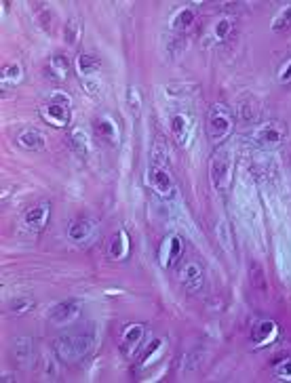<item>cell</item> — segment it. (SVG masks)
Here are the masks:
<instances>
[{"instance_id": "1", "label": "cell", "mask_w": 291, "mask_h": 383, "mask_svg": "<svg viewBox=\"0 0 291 383\" xmlns=\"http://www.w3.org/2000/svg\"><path fill=\"white\" fill-rule=\"evenodd\" d=\"M95 346V331L87 327H78L74 331H68L55 339V354L59 360L74 365L85 360Z\"/></svg>"}, {"instance_id": "2", "label": "cell", "mask_w": 291, "mask_h": 383, "mask_svg": "<svg viewBox=\"0 0 291 383\" xmlns=\"http://www.w3.org/2000/svg\"><path fill=\"white\" fill-rule=\"evenodd\" d=\"M234 130V118L230 114V110L222 104H215L209 114H207V121H205V133H207V139L220 147Z\"/></svg>"}, {"instance_id": "3", "label": "cell", "mask_w": 291, "mask_h": 383, "mask_svg": "<svg viewBox=\"0 0 291 383\" xmlns=\"http://www.w3.org/2000/svg\"><path fill=\"white\" fill-rule=\"evenodd\" d=\"M70 108H72L70 95L64 93V91H55V93L49 97V102L38 110V114H40V118H42L49 127L66 128L70 125V116H72Z\"/></svg>"}, {"instance_id": "4", "label": "cell", "mask_w": 291, "mask_h": 383, "mask_svg": "<svg viewBox=\"0 0 291 383\" xmlns=\"http://www.w3.org/2000/svg\"><path fill=\"white\" fill-rule=\"evenodd\" d=\"M232 169H234L232 150H230V147H222V145L215 147L213 158H211V169H209V175H211V181H213L215 190L224 192V190L230 188Z\"/></svg>"}, {"instance_id": "5", "label": "cell", "mask_w": 291, "mask_h": 383, "mask_svg": "<svg viewBox=\"0 0 291 383\" xmlns=\"http://www.w3.org/2000/svg\"><path fill=\"white\" fill-rule=\"evenodd\" d=\"M281 335V327L279 322L271 320V318H264V320H258L254 327H251V333H249V339L254 344L256 350H262V348H268L273 346Z\"/></svg>"}, {"instance_id": "6", "label": "cell", "mask_w": 291, "mask_h": 383, "mask_svg": "<svg viewBox=\"0 0 291 383\" xmlns=\"http://www.w3.org/2000/svg\"><path fill=\"white\" fill-rule=\"evenodd\" d=\"M78 318H81V301L78 299H66V301L57 303L49 314V322L57 329L70 327Z\"/></svg>"}, {"instance_id": "7", "label": "cell", "mask_w": 291, "mask_h": 383, "mask_svg": "<svg viewBox=\"0 0 291 383\" xmlns=\"http://www.w3.org/2000/svg\"><path fill=\"white\" fill-rule=\"evenodd\" d=\"M144 337H146L144 324H140V322L127 324V327L123 329L121 344H119L121 354H123L125 358H133V356L140 352V348H142V344H144Z\"/></svg>"}, {"instance_id": "8", "label": "cell", "mask_w": 291, "mask_h": 383, "mask_svg": "<svg viewBox=\"0 0 291 383\" xmlns=\"http://www.w3.org/2000/svg\"><path fill=\"white\" fill-rule=\"evenodd\" d=\"M182 255H184V238L177 234H169L158 247V263L165 269H171Z\"/></svg>"}, {"instance_id": "9", "label": "cell", "mask_w": 291, "mask_h": 383, "mask_svg": "<svg viewBox=\"0 0 291 383\" xmlns=\"http://www.w3.org/2000/svg\"><path fill=\"white\" fill-rule=\"evenodd\" d=\"M285 139V127L281 123H266L256 130L254 141L264 147V150H275L283 143Z\"/></svg>"}, {"instance_id": "10", "label": "cell", "mask_w": 291, "mask_h": 383, "mask_svg": "<svg viewBox=\"0 0 291 383\" xmlns=\"http://www.w3.org/2000/svg\"><path fill=\"white\" fill-rule=\"evenodd\" d=\"M68 241L74 245H87L89 241H93L97 236V224L93 219H76L68 226Z\"/></svg>"}, {"instance_id": "11", "label": "cell", "mask_w": 291, "mask_h": 383, "mask_svg": "<svg viewBox=\"0 0 291 383\" xmlns=\"http://www.w3.org/2000/svg\"><path fill=\"white\" fill-rule=\"evenodd\" d=\"M150 186L160 198H173L175 196V181L169 175V171L162 166L150 169Z\"/></svg>"}, {"instance_id": "12", "label": "cell", "mask_w": 291, "mask_h": 383, "mask_svg": "<svg viewBox=\"0 0 291 383\" xmlns=\"http://www.w3.org/2000/svg\"><path fill=\"white\" fill-rule=\"evenodd\" d=\"M49 217H51V202L42 200L23 213V224L34 232H42L49 224Z\"/></svg>"}, {"instance_id": "13", "label": "cell", "mask_w": 291, "mask_h": 383, "mask_svg": "<svg viewBox=\"0 0 291 383\" xmlns=\"http://www.w3.org/2000/svg\"><path fill=\"white\" fill-rule=\"evenodd\" d=\"M234 34V19L232 17H220L211 23L209 34H207V44L215 47V44H224L232 38Z\"/></svg>"}, {"instance_id": "14", "label": "cell", "mask_w": 291, "mask_h": 383, "mask_svg": "<svg viewBox=\"0 0 291 383\" xmlns=\"http://www.w3.org/2000/svg\"><path fill=\"white\" fill-rule=\"evenodd\" d=\"M74 70L83 83H89V78H95L102 70V59L93 53H81L74 59Z\"/></svg>"}, {"instance_id": "15", "label": "cell", "mask_w": 291, "mask_h": 383, "mask_svg": "<svg viewBox=\"0 0 291 383\" xmlns=\"http://www.w3.org/2000/svg\"><path fill=\"white\" fill-rule=\"evenodd\" d=\"M179 280L186 286V291L190 293H198L203 282H205V272L201 267V263L196 261H188L182 269H179Z\"/></svg>"}, {"instance_id": "16", "label": "cell", "mask_w": 291, "mask_h": 383, "mask_svg": "<svg viewBox=\"0 0 291 383\" xmlns=\"http://www.w3.org/2000/svg\"><path fill=\"white\" fill-rule=\"evenodd\" d=\"M129 255H131V236L127 230H117V234L108 245V257L112 261H125L129 259Z\"/></svg>"}, {"instance_id": "17", "label": "cell", "mask_w": 291, "mask_h": 383, "mask_svg": "<svg viewBox=\"0 0 291 383\" xmlns=\"http://www.w3.org/2000/svg\"><path fill=\"white\" fill-rule=\"evenodd\" d=\"M44 70H47V74H49V78H53V80H66L68 74H70V70H72V61H70L68 55L55 53V55L49 57Z\"/></svg>"}, {"instance_id": "18", "label": "cell", "mask_w": 291, "mask_h": 383, "mask_svg": "<svg viewBox=\"0 0 291 383\" xmlns=\"http://www.w3.org/2000/svg\"><path fill=\"white\" fill-rule=\"evenodd\" d=\"M95 130L102 139L110 141L112 145H119L121 141V128L117 125V121L110 116V114H104L95 121Z\"/></svg>"}, {"instance_id": "19", "label": "cell", "mask_w": 291, "mask_h": 383, "mask_svg": "<svg viewBox=\"0 0 291 383\" xmlns=\"http://www.w3.org/2000/svg\"><path fill=\"white\" fill-rule=\"evenodd\" d=\"M68 143L72 147V152L81 158H87L91 154V139L87 135V130L81 127H74L68 133Z\"/></svg>"}, {"instance_id": "20", "label": "cell", "mask_w": 291, "mask_h": 383, "mask_svg": "<svg viewBox=\"0 0 291 383\" xmlns=\"http://www.w3.org/2000/svg\"><path fill=\"white\" fill-rule=\"evenodd\" d=\"M171 133H173V137H175V141H177L179 145H186V143H188L190 133H192V123H190L188 114L177 112V114L171 116Z\"/></svg>"}, {"instance_id": "21", "label": "cell", "mask_w": 291, "mask_h": 383, "mask_svg": "<svg viewBox=\"0 0 291 383\" xmlns=\"http://www.w3.org/2000/svg\"><path fill=\"white\" fill-rule=\"evenodd\" d=\"M194 21H196V11L192 6H182L171 17V30L173 32H186V30L192 28Z\"/></svg>"}, {"instance_id": "22", "label": "cell", "mask_w": 291, "mask_h": 383, "mask_svg": "<svg viewBox=\"0 0 291 383\" xmlns=\"http://www.w3.org/2000/svg\"><path fill=\"white\" fill-rule=\"evenodd\" d=\"M17 145L28 150V152H38L44 147V135L36 128H25L23 133H19L17 137Z\"/></svg>"}, {"instance_id": "23", "label": "cell", "mask_w": 291, "mask_h": 383, "mask_svg": "<svg viewBox=\"0 0 291 383\" xmlns=\"http://www.w3.org/2000/svg\"><path fill=\"white\" fill-rule=\"evenodd\" d=\"M23 80V68L13 61V63H6L2 68V89H8V87H15Z\"/></svg>"}, {"instance_id": "24", "label": "cell", "mask_w": 291, "mask_h": 383, "mask_svg": "<svg viewBox=\"0 0 291 383\" xmlns=\"http://www.w3.org/2000/svg\"><path fill=\"white\" fill-rule=\"evenodd\" d=\"M162 350H165V339H154V341L146 348L142 358H140V369H148L152 363H156L158 356L162 354Z\"/></svg>"}, {"instance_id": "25", "label": "cell", "mask_w": 291, "mask_h": 383, "mask_svg": "<svg viewBox=\"0 0 291 383\" xmlns=\"http://www.w3.org/2000/svg\"><path fill=\"white\" fill-rule=\"evenodd\" d=\"M249 282H251V286H254L256 291H260V293H266V288H268V284H266V272H264V267H262L258 261H251V263H249Z\"/></svg>"}, {"instance_id": "26", "label": "cell", "mask_w": 291, "mask_h": 383, "mask_svg": "<svg viewBox=\"0 0 291 383\" xmlns=\"http://www.w3.org/2000/svg\"><path fill=\"white\" fill-rule=\"evenodd\" d=\"M15 358L21 365H30V360H32V339L30 337H19L15 341Z\"/></svg>"}, {"instance_id": "27", "label": "cell", "mask_w": 291, "mask_h": 383, "mask_svg": "<svg viewBox=\"0 0 291 383\" xmlns=\"http://www.w3.org/2000/svg\"><path fill=\"white\" fill-rule=\"evenodd\" d=\"M290 28H291V4H285V6L279 11V15L273 19L271 30H273V32H287Z\"/></svg>"}, {"instance_id": "28", "label": "cell", "mask_w": 291, "mask_h": 383, "mask_svg": "<svg viewBox=\"0 0 291 383\" xmlns=\"http://www.w3.org/2000/svg\"><path fill=\"white\" fill-rule=\"evenodd\" d=\"M273 375H275V379H279V382H291V356L279 360V363L275 365Z\"/></svg>"}, {"instance_id": "29", "label": "cell", "mask_w": 291, "mask_h": 383, "mask_svg": "<svg viewBox=\"0 0 291 383\" xmlns=\"http://www.w3.org/2000/svg\"><path fill=\"white\" fill-rule=\"evenodd\" d=\"M78 36H81V21L72 17V19L66 23L64 38H66V42H68V44H76V42H78Z\"/></svg>"}, {"instance_id": "30", "label": "cell", "mask_w": 291, "mask_h": 383, "mask_svg": "<svg viewBox=\"0 0 291 383\" xmlns=\"http://www.w3.org/2000/svg\"><path fill=\"white\" fill-rule=\"evenodd\" d=\"M32 308H34V299H32V297H19V299H15V301L11 303V312L17 314V316L28 314Z\"/></svg>"}, {"instance_id": "31", "label": "cell", "mask_w": 291, "mask_h": 383, "mask_svg": "<svg viewBox=\"0 0 291 383\" xmlns=\"http://www.w3.org/2000/svg\"><path fill=\"white\" fill-rule=\"evenodd\" d=\"M277 83H279L281 87H290L291 85V57L281 63V68H279V72H277Z\"/></svg>"}]
</instances>
